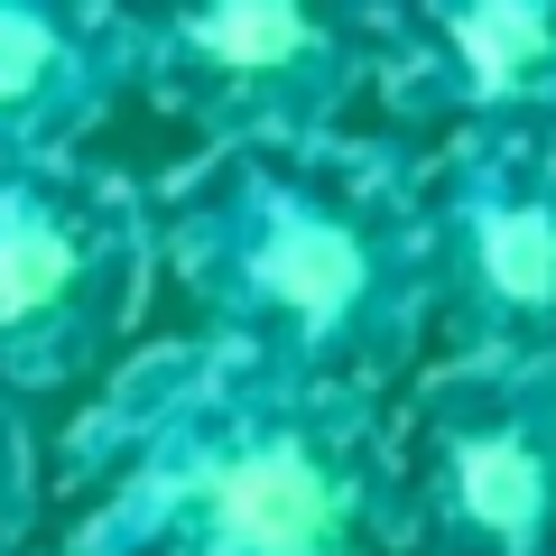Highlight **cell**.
Wrapping results in <instances>:
<instances>
[{
  "label": "cell",
  "mask_w": 556,
  "mask_h": 556,
  "mask_svg": "<svg viewBox=\"0 0 556 556\" xmlns=\"http://www.w3.org/2000/svg\"><path fill=\"white\" fill-rule=\"evenodd\" d=\"M186 47L223 56L232 75H260V65L306 56V47H316V28H306L298 10H278V0H232V10H204V20H186Z\"/></svg>",
  "instance_id": "7"
},
{
  "label": "cell",
  "mask_w": 556,
  "mask_h": 556,
  "mask_svg": "<svg viewBox=\"0 0 556 556\" xmlns=\"http://www.w3.org/2000/svg\"><path fill=\"white\" fill-rule=\"evenodd\" d=\"M455 510L501 547H529L547 519V464L529 437H464L455 445Z\"/></svg>",
  "instance_id": "3"
},
{
  "label": "cell",
  "mask_w": 556,
  "mask_h": 556,
  "mask_svg": "<svg viewBox=\"0 0 556 556\" xmlns=\"http://www.w3.org/2000/svg\"><path fill=\"white\" fill-rule=\"evenodd\" d=\"M251 288L269 306H288L298 325H343L353 298L371 288V260L343 232L334 214H306V204H278L251 241Z\"/></svg>",
  "instance_id": "2"
},
{
  "label": "cell",
  "mask_w": 556,
  "mask_h": 556,
  "mask_svg": "<svg viewBox=\"0 0 556 556\" xmlns=\"http://www.w3.org/2000/svg\"><path fill=\"white\" fill-rule=\"evenodd\" d=\"M47 75H56V28L28 10H0V102H28Z\"/></svg>",
  "instance_id": "8"
},
{
  "label": "cell",
  "mask_w": 556,
  "mask_h": 556,
  "mask_svg": "<svg viewBox=\"0 0 556 556\" xmlns=\"http://www.w3.org/2000/svg\"><path fill=\"white\" fill-rule=\"evenodd\" d=\"M473 260L501 306H556V214L547 204H482Z\"/></svg>",
  "instance_id": "5"
},
{
  "label": "cell",
  "mask_w": 556,
  "mask_h": 556,
  "mask_svg": "<svg viewBox=\"0 0 556 556\" xmlns=\"http://www.w3.org/2000/svg\"><path fill=\"white\" fill-rule=\"evenodd\" d=\"M204 519L232 556H325L334 547V482L316 473V455L298 445H251L204 482Z\"/></svg>",
  "instance_id": "1"
},
{
  "label": "cell",
  "mask_w": 556,
  "mask_h": 556,
  "mask_svg": "<svg viewBox=\"0 0 556 556\" xmlns=\"http://www.w3.org/2000/svg\"><path fill=\"white\" fill-rule=\"evenodd\" d=\"M75 288V241L47 204L0 195V325H28Z\"/></svg>",
  "instance_id": "4"
},
{
  "label": "cell",
  "mask_w": 556,
  "mask_h": 556,
  "mask_svg": "<svg viewBox=\"0 0 556 556\" xmlns=\"http://www.w3.org/2000/svg\"><path fill=\"white\" fill-rule=\"evenodd\" d=\"M445 38H455V56L473 65L482 93H501V84H519L556 47V20H538V10H519V0H482V10H445Z\"/></svg>",
  "instance_id": "6"
}]
</instances>
